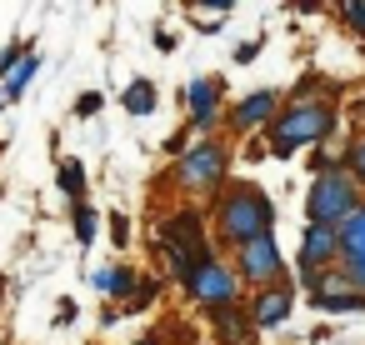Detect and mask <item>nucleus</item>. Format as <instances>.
I'll return each mask as SVG.
<instances>
[{"label": "nucleus", "instance_id": "nucleus-1", "mask_svg": "<svg viewBox=\"0 0 365 345\" xmlns=\"http://www.w3.org/2000/svg\"><path fill=\"white\" fill-rule=\"evenodd\" d=\"M335 125H340L335 101L295 96L290 105H280V110H275V120H270L265 130H270V150L285 160L295 145H320V140H330V135H335Z\"/></svg>", "mask_w": 365, "mask_h": 345}, {"label": "nucleus", "instance_id": "nucleus-23", "mask_svg": "<svg viewBox=\"0 0 365 345\" xmlns=\"http://www.w3.org/2000/svg\"><path fill=\"white\" fill-rule=\"evenodd\" d=\"M255 56H260V41H240V46H235V61H240V66L255 61Z\"/></svg>", "mask_w": 365, "mask_h": 345}, {"label": "nucleus", "instance_id": "nucleus-9", "mask_svg": "<svg viewBox=\"0 0 365 345\" xmlns=\"http://www.w3.org/2000/svg\"><path fill=\"white\" fill-rule=\"evenodd\" d=\"M220 96H225V81L220 76H200L185 86V105H190V130H215V115H220Z\"/></svg>", "mask_w": 365, "mask_h": 345}, {"label": "nucleus", "instance_id": "nucleus-17", "mask_svg": "<svg viewBox=\"0 0 365 345\" xmlns=\"http://www.w3.org/2000/svg\"><path fill=\"white\" fill-rule=\"evenodd\" d=\"M345 175H350V185H355V190L365 185V135L350 145V155H345Z\"/></svg>", "mask_w": 365, "mask_h": 345}, {"label": "nucleus", "instance_id": "nucleus-21", "mask_svg": "<svg viewBox=\"0 0 365 345\" xmlns=\"http://www.w3.org/2000/svg\"><path fill=\"white\" fill-rule=\"evenodd\" d=\"M101 105H106V101H101V91H86V96L76 101V115H86V120H91V115H96Z\"/></svg>", "mask_w": 365, "mask_h": 345}, {"label": "nucleus", "instance_id": "nucleus-13", "mask_svg": "<svg viewBox=\"0 0 365 345\" xmlns=\"http://www.w3.org/2000/svg\"><path fill=\"white\" fill-rule=\"evenodd\" d=\"M335 245H340V260H365V200H360L355 215L335 230Z\"/></svg>", "mask_w": 365, "mask_h": 345}, {"label": "nucleus", "instance_id": "nucleus-27", "mask_svg": "<svg viewBox=\"0 0 365 345\" xmlns=\"http://www.w3.org/2000/svg\"><path fill=\"white\" fill-rule=\"evenodd\" d=\"M0 101H6V96H0Z\"/></svg>", "mask_w": 365, "mask_h": 345}, {"label": "nucleus", "instance_id": "nucleus-16", "mask_svg": "<svg viewBox=\"0 0 365 345\" xmlns=\"http://www.w3.org/2000/svg\"><path fill=\"white\" fill-rule=\"evenodd\" d=\"M61 190H66L71 200L86 195V165H81V160H61Z\"/></svg>", "mask_w": 365, "mask_h": 345}, {"label": "nucleus", "instance_id": "nucleus-10", "mask_svg": "<svg viewBox=\"0 0 365 345\" xmlns=\"http://www.w3.org/2000/svg\"><path fill=\"white\" fill-rule=\"evenodd\" d=\"M290 305H295V285H270V290H260V295L245 305L250 330H275V325H285V320H290Z\"/></svg>", "mask_w": 365, "mask_h": 345}, {"label": "nucleus", "instance_id": "nucleus-25", "mask_svg": "<svg viewBox=\"0 0 365 345\" xmlns=\"http://www.w3.org/2000/svg\"><path fill=\"white\" fill-rule=\"evenodd\" d=\"M155 51H175V36L170 31H155Z\"/></svg>", "mask_w": 365, "mask_h": 345}, {"label": "nucleus", "instance_id": "nucleus-7", "mask_svg": "<svg viewBox=\"0 0 365 345\" xmlns=\"http://www.w3.org/2000/svg\"><path fill=\"white\" fill-rule=\"evenodd\" d=\"M185 290L205 305V310H215V305H235V295H240V280H235V270L220 260V255H210L205 265H195V275L185 280Z\"/></svg>", "mask_w": 365, "mask_h": 345}, {"label": "nucleus", "instance_id": "nucleus-18", "mask_svg": "<svg viewBox=\"0 0 365 345\" xmlns=\"http://www.w3.org/2000/svg\"><path fill=\"white\" fill-rule=\"evenodd\" d=\"M76 240H81V245H91V240H96V210H91L86 200L76 205Z\"/></svg>", "mask_w": 365, "mask_h": 345}, {"label": "nucleus", "instance_id": "nucleus-19", "mask_svg": "<svg viewBox=\"0 0 365 345\" xmlns=\"http://www.w3.org/2000/svg\"><path fill=\"white\" fill-rule=\"evenodd\" d=\"M106 295H135V270H110V285H106Z\"/></svg>", "mask_w": 365, "mask_h": 345}, {"label": "nucleus", "instance_id": "nucleus-12", "mask_svg": "<svg viewBox=\"0 0 365 345\" xmlns=\"http://www.w3.org/2000/svg\"><path fill=\"white\" fill-rule=\"evenodd\" d=\"M210 325L220 330V345H240L245 335H255V330H250V315H245L240 300H235V305H215V310H210Z\"/></svg>", "mask_w": 365, "mask_h": 345}, {"label": "nucleus", "instance_id": "nucleus-20", "mask_svg": "<svg viewBox=\"0 0 365 345\" xmlns=\"http://www.w3.org/2000/svg\"><path fill=\"white\" fill-rule=\"evenodd\" d=\"M21 61H26V46H21V41H16V46H6V51H0V76H11Z\"/></svg>", "mask_w": 365, "mask_h": 345}, {"label": "nucleus", "instance_id": "nucleus-2", "mask_svg": "<svg viewBox=\"0 0 365 345\" xmlns=\"http://www.w3.org/2000/svg\"><path fill=\"white\" fill-rule=\"evenodd\" d=\"M270 225H275V205H270V195H265L260 185L230 180V185L220 190V200H215V230H220L225 245L240 250L245 240L265 235Z\"/></svg>", "mask_w": 365, "mask_h": 345}, {"label": "nucleus", "instance_id": "nucleus-3", "mask_svg": "<svg viewBox=\"0 0 365 345\" xmlns=\"http://www.w3.org/2000/svg\"><path fill=\"white\" fill-rule=\"evenodd\" d=\"M160 245H165L170 270H175L180 280H190V275H195V265H205V260L215 255V250L205 245L200 210H175V215H165V220H160Z\"/></svg>", "mask_w": 365, "mask_h": 345}, {"label": "nucleus", "instance_id": "nucleus-22", "mask_svg": "<svg viewBox=\"0 0 365 345\" xmlns=\"http://www.w3.org/2000/svg\"><path fill=\"white\" fill-rule=\"evenodd\" d=\"M340 21H350V31L365 36V6H340Z\"/></svg>", "mask_w": 365, "mask_h": 345}, {"label": "nucleus", "instance_id": "nucleus-5", "mask_svg": "<svg viewBox=\"0 0 365 345\" xmlns=\"http://www.w3.org/2000/svg\"><path fill=\"white\" fill-rule=\"evenodd\" d=\"M355 205H360V190L350 185V175H345L340 165L310 180V195H305V215H310V225H320V230H340V225L355 215Z\"/></svg>", "mask_w": 365, "mask_h": 345}, {"label": "nucleus", "instance_id": "nucleus-26", "mask_svg": "<svg viewBox=\"0 0 365 345\" xmlns=\"http://www.w3.org/2000/svg\"><path fill=\"white\" fill-rule=\"evenodd\" d=\"M355 115H360V120H365V101H360V105H355Z\"/></svg>", "mask_w": 365, "mask_h": 345}, {"label": "nucleus", "instance_id": "nucleus-8", "mask_svg": "<svg viewBox=\"0 0 365 345\" xmlns=\"http://www.w3.org/2000/svg\"><path fill=\"white\" fill-rule=\"evenodd\" d=\"M335 255H340V245H335V230H320V225H305V240H300V285L315 295L320 290V280L330 275V265H335Z\"/></svg>", "mask_w": 365, "mask_h": 345}, {"label": "nucleus", "instance_id": "nucleus-11", "mask_svg": "<svg viewBox=\"0 0 365 345\" xmlns=\"http://www.w3.org/2000/svg\"><path fill=\"white\" fill-rule=\"evenodd\" d=\"M275 110H280V96L275 91H250L235 110H230V130H255V125H270L275 120Z\"/></svg>", "mask_w": 365, "mask_h": 345}, {"label": "nucleus", "instance_id": "nucleus-15", "mask_svg": "<svg viewBox=\"0 0 365 345\" xmlns=\"http://www.w3.org/2000/svg\"><path fill=\"white\" fill-rule=\"evenodd\" d=\"M36 71H41V61H36V56H26V61H21V66H16V71H11V76H6V91H0V96H6V101H21V96H26V86H31V76H36Z\"/></svg>", "mask_w": 365, "mask_h": 345}, {"label": "nucleus", "instance_id": "nucleus-14", "mask_svg": "<svg viewBox=\"0 0 365 345\" xmlns=\"http://www.w3.org/2000/svg\"><path fill=\"white\" fill-rule=\"evenodd\" d=\"M155 101H160V96H155V81H145V76H140V81H130V86H125V96H120V105H125L130 115H150V110H155Z\"/></svg>", "mask_w": 365, "mask_h": 345}, {"label": "nucleus", "instance_id": "nucleus-6", "mask_svg": "<svg viewBox=\"0 0 365 345\" xmlns=\"http://www.w3.org/2000/svg\"><path fill=\"white\" fill-rule=\"evenodd\" d=\"M235 280L255 285V290H270V285H285V260H280V245H275V230L245 240L235 250Z\"/></svg>", "mask_w": 365, "mask_h": 345}, {"label": "nucleus", "instance_id": "nucleus-24", "mask_svg": "<svg viewBox=\"0 0 365 345\" xmlns=\"http://www.w3.org/2000/svg\"><path fill=\"white\" fill-rule=\"evenodd\" d=\"M110 240H115V245H125V240H130V230H125V215H110Z\"/></svg>", "mask_w": 365, "mask_h": 345}, {"label": "nucleus", "instance_id": "nucleus-4", "mask_svg": "<svg viewBox=\"0 0 365 345\" xmlns=\"http://www.w3.org/2000/svg\"><path fill=\"white\" fill-rule=\"evenodd\" d=\"M225 165H230V150L210 135L200 145H185V155H175V185L185 195H220L225 190Z\"/></svg>", "mask_w": 365, "mask_h": 345}]
</instances>
